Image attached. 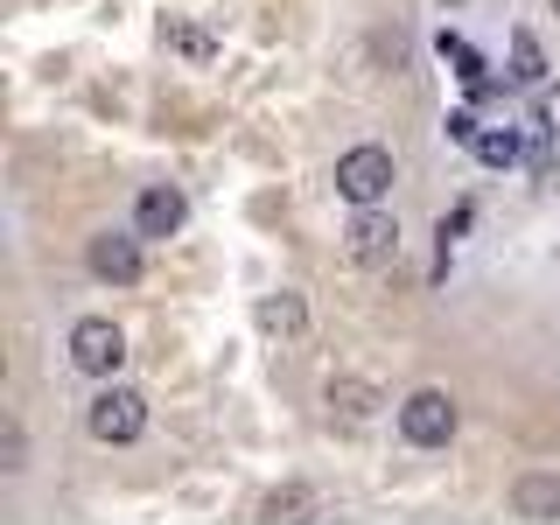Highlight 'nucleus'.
<instances>
[{
    "instance_id": "1",
    "label": "nucleus",
    "mask_w": 560,
    "mask_h": 525,
    "mask_svg": "<svg viewBox=\"0 0 560 525\" xmlns=\"http://www.w3.org/2000/svg\"><path fill=\"white\" fill-rule=\"evenodd\" d=\"M84 428H92V442H105V448H127V442H140V428H148V399H140L133 385H105L92 407H84Z\"/></svg>"
},
{
    "instance_id": "2",
    "label": "nucleus",
    "mask_w": 560,
    "mask_h": 525,
    "mask_svg": "<svg viewBox=\"0 0 560 525\" xmlns=\"http://www.w3.org/2000/svg\"><path fill=\"white\" fill-rule=\"evenodd\" d=\"M385 189H393V154L378 148V140H364V148H343L337 154V197L343 203H378Z\"/></svg>"
},
{
    "instance_id": "3",
    "label": "nucleus",
    "mask_w": 560,
    "mask_h": 525,
    "mask_svg": "<svg viewBox=\"0 0 560 525\" xmlns=\"http://www.w3.org/2000/svg\"><path fill=\"white\" fill-rule=\"evenodd\" d=\"M399 434H407L413 448H448L455 399L442 393V385H420V393H407V399H399Z\"/></svg>"
},
{
    "instance_id": "4",
    "label": "nucleus",
    "mask_w": 560,
    "mask_h": 525,
    "mask_svg": "<svg viewBox=\"0 0 560 525\" xmlns=\"http://www.w3.org/2000/svg\"><path fill=\"white\" fill-rule=\"evenodd\" d=\"M70 364H78L84 378H113L119 364H127V337H119L113 315H84V323L70 329Z\"/></svg>"
},
{
    "instance_id": "5",
    "label": "nucleus",
    "mask_w": 560,
    "mask_h": 525,
    "mask_svg": "<svg viewBox=\"0 0 560 525\" xmlns=\"http://www.w3.org/2000/svg\"><path fill=\"white\" fill-rule=\"evenodd\" d=\"M343 245H350L358 267H393V259H399V218H393V210H378V203H364L358 218H350Z\"/></svg>"
},
{
    "instance_id": "6",
    "label": "nucleus",
    "mask_w": 560,
    "mask_h": 525,
    "mask_svg": "<svg viewBox=\"0 0 560 525\" xmlns=\"http://www.w3.org/2000/svg\"><path fill=\"white\" fill-rule=\"evenodd\" d=\"M84 267H92V280H105V288H133L140 280V232H98L92 245H84Z\"/></svg>"
},
{
    "instance_id": "7",
    "label": "nucleus",
    "mask_w": 560,
    "mask_h": 525,
    "mask_svg": "<svg viewBox=\"0 0 560 525\" xmlns=\"http://www.w3.org/2000/svg\"><path fill=\"white\" fill-rule=\"evenodd\" d=\"M329 428H343V434H364L378 420V407H385V393L372 378H329Z\"/></svg>"
},
{
    "instance_id": "8",
    "label": "nucleus",
    "mask_w": 560,
    "mask_h": 525,
    "mask_svg": "<svg viewBox=\"0 0 560 525\" xmlns=\"http://www.w3.org/2000/svg\"><path fill=\"white\" fill-rule=\"evenodd\" d=\"M183 218H189V203H183V189H140V203H133V232L140 238H175L183 232Z\"/></svg>"
},
{
    "instance_id": "9",
    "label": "nucleus",
    "mask_w": 560,
    "mask_h": 525,
    "mask_svg": "<svg viewBox=\"0 0 560 525\" xmlns=\"http://www.w3.org/2000/svg\"><path fill=\"white\" fill-rule=\"evenodd\" d=\"M512 512L518 518H560V477L553 469H525L512 483Z\"/></svg>"
},
{
    "instance_id": "10",
    "label": "nucleus",
    "mask_w": 560,
    "mask_h": 525,
    "mask_svg": "<svg viewBox=\"0 0 560 525\" xmlns=\"http://www.w3.org/2000/svg\"><path fill=\"white\" fill-rule=\"evenodd\" d=\"M259 329H267V337H302L308 329L302 294H267V302H259Z\"/></svg>"
},
{
    "instance_id": "11",
    "label": "nucleus",
    "mask_w": 560,
    "mask_h": 525,
    "mask_svg": "<svg viewBox=\"0 0 560 525\" xmlns=\"http://www.w3.org/2000/svg\"><path fill=\"white\" fill-rule=\"evenodd\" d=\"M469 148H477L483 168H512V162H518V133H512V127H477V140H469Z\"/></svg>"
},
{
    "instance_id": "12",
    "label": "nucleus",
    "mask_w": 560,
    "mask_h": 525,
    "mask_svg": "<svg viewBox=\"0 0 560 525\" xmlns=\"http://www.w3.org/2000/svg\"><path fill=\"white\" fill-rule=\"evenodd\" d=\"M315 512H323V498H315V490H273V498H267V518H315Z\"/></svg>"
},
{
    "instance_id": "13",
    "label": "nucleus",
    "mask_w": 560,
    "mask_h": 525,
    "mask_svg": "<svg viewBox=\"0 0 560 525\" xmlns=\"http://www.w3.org/2000/svg\"><path fill=\"white\" fill-rule=\"evenodd\" d=\"M512 78L518 84H539V78H547V57H539V43H533V35H512Z\"/></svg>"
},
{
    "instance_id": "14",
    "label": "nucleus",
    "mask_w": 560,
    "mask_h": 525,
    "mask_svg": "<svg viewBox=\"0 0 560 525\" xmlns=\"http://www.w3.org/2000/svg\"><path fill=\"white\" fill-rule=\"evenodd\" d=\"M0 469H8V477H22V469H28V434H22V420H8V428H0Z\"/></svg>"
},
{
    "instance_id": "15",
    "label": "nucleus",
    "mask_w": 560,
    "mask_h": 525,
    "mask_svg": "<svg viewBox=\"0 0 560 525\" xmlns=\"http://www.w3.org/2000/svg\"><path fill=\"white\" fill-rule=\"evenodd\" d=\"M162 43H175L183 57H210V49H218L203 28H189V22H162Z\"/></svg>"
},
{
    "instance_id": "16",
    "label": "nucleus",
    "mask_w": 560,
    "mask_h": 525,
    "mask_svg": "<svg viewBox=\"0 0 560 525\" xmlns=\"http://www.w3.org/2000/svg\"><path fill=\"white\" fill-rule=\"evenodd\" d=\"M442 57H448L455 70H463L469 84H483V63H477V49H469V43H455V35H442Z\"/></svg>"
},
{
    "instance_id": "17",
    "label": "nucleus",
    "mask_w": 560,
    "mask_h": 525,
    "mask_svg": "<svg viewBox=\"0 0 560 525\" xmlns=\"http://www.w3.org/2000/svg\"><path fill=\"white\" fill-rule=\"evenodd\" d=\"M539 133H560V98H547V113H539Z\"/></svg>"
},
{
    "instance_id": "18",
    "label": "nucleus",
    "mask_w": 560,
    "mask_h": 525,
    "mask_svg": "<svg viewBox=\"0 0 560 525\" xmlns=\"http://www.w3.org/2000/svg\"><path fill=\"white\" fill-rule=\"evenodd\" d=\"M547 8H553V14H560V0H547Z\"/></svg>"
}]
</instances>
